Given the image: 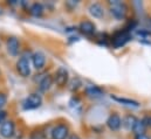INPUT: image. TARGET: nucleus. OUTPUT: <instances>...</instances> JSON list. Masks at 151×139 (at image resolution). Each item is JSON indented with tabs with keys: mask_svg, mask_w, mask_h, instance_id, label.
Returning a JSON list of instances; mask_svg holds the SVG:
<instances>
[{
	"mask_svg": "<svg viewBox=\"0 0 151 139\" xmlns=\"http://www.w3.org/2000/svg\"><path fill=\"white\" fill-rule=\"evenodd\" d=\"M52 84H53V77H52L50 75H46V76L40 81V83H39V89H40V91L46 92V91H48V90L50 89Z\"/></svg>",
	"mask_w": 151,
	"mask_h": 139,
	"instance_id": "nucleus-13",
	"label": "nucleus"
},
{
	"mask_svg": "<svg viewBox=\"0 0 151 139\" xmlns=\"http://www.w3.org/2000/svg\"><path fill=\"white\" fill-rule=\"evenodd\" d=\"M32 61H33V66H34V68L35 69H42L43 67H45V64H46V57H45V55L42 54V53H35V54H33V56H32Z\"/></svg>",
	"mask_w": 151,
	"mask_h": 139,
	"instance_id": "nucleus-11",
	"label": "nucleus"
},
{
	"mask_svg": "<svg viewBox=\"0 0 151 139\" xmlns=\"http://www.w3.org/2000/svg\"><path fill=\"white\" fill-rule=\"evenodd\" d=\"M136 122H137V118H136L135 116L129 115V116H127V117L123 119V125H124L125 129L132 130V128H134V125H135Z\"/></svg>",
	"mask_w": 151,
	"mask_h": 139,
	"instance_id": "nucleus-17",
	"label": "nucleus"
},
{
	"mask_svg": "<svg viewBox=\"0 0 151 139\" xmlns=\"http://www.w3.org/2000/svg\"><path fill=\"white\" fill-rule=\"evenodd\" d=\"M68 139H81V138H80L77 135H72V136H70V137H69Z\"/></svg>",
	"mask_w": 151,
	"mask_h": 139,
	"instance_id": "nucleus-24",
	"label": "nucleus"
},
{
	"mask_svg": "<svg viewBox=\"0 0 151 139\" xmlns=\"http://www.w3.org/2000/svg\"><path fill=\"white\" fill-rule=\"evenodd\" d=\"M147 29H148V31H150V33H151V19H149V21H148V26H147Z\"/></svg>",
	"mask_w": 151,
	"mask_h": 139,
	"instance_id": "nucleus-23",
	"label": "nucleus"
},
{
	"mask_svg": "<svg viewBox=\"0 0 151 139\" xmlns=\"http://www.w3.org/2000/svg\"><path fill=\"white\" fill-rule=\"evenodd\" d=\"M130 34L127 32V31H122L119 33L115 35L113 37V46L115 48H119L122 46H124L129 40H130Z\"/></svg>",
	"mask_w": 151,
	"mask_h": 139,
	"instance_id": "nucleus-6",
	"label": "nucleus"
},
{
	"mask_svg": "<svg viewBox=\"0 0 151 139\" xmlns=\"http://www.w3.org/2000/svg\"><path fill=\"white\" fill-rule=\"evenodd\" d=\"M86 92L89 97H94V98H97V97H101L103 95V91L101 88L96 87V85H88L86 88Z\"/></svg>",
	"mask_w": 151,
	"mask_h": 139,
	"instance_id": "nucleus-15",
	"label": "nucleus"
},
{
	"mask_svg": "<svg viewBox=\"0 0 151 139\" xmlns=\"http://www.w3.org/2000/svg\"><path fill=\"white\" fill-rule=\"evenodd\" d=\"M111 98H113L114 101H116V102H118V103H121V104L123 105H127V106H131V107H139V103L138 102H136V101H134V100H130V98H123V97H117V96H111Z\"/></svg>",
	"mask_w": 151,
	"mask_h": 139,
	"instance_id": "nucleus-14",
	"label": "nucleus"
},
{
	"mask_svg": "<svg viewBox=\"0 0 151 139\" xmlns=\"http://www.w3.org/2000/svg\"><path fill=\"white\" fill-rule=\"evenodd\" d=\"M19 48H20L19 40L14 36L8 37V40H7V52L9 53V55L17 56L19 54Z\"/></svg>",
	"mask_w": 151,
	"mask_h": 139,
	"instance_id": "nucleus-8",
	"label": "nucleus"
},
{
	"mask_svg": "<svg viewBox=\"0 0 151 139\" xmlns=\"http://www.w3.org/2000/svg\"><path fill=\"white\" fill-rule=\"evenodd\" d=\"M54 81L59 87H65L68 82V70L65 67H60L55 72Z\"/></svg>",
	"mask_w": 151,
	"mask_h": 139,
	"instance_id": "nucleus-4",
	"label": "nucleus"
},
{
	"mask_svg": "<svg viewBox=\"0 0 151 139\" xmlns=\"http://www.w3.org/2000/svg\"><path fill=\"white\" fill-rule=\"evenodd\" d=\"M41 104H42L41 96L38 94H31V95H28V97L25 98V101L22 103V107L25 110H34V109H38Z\"/></svg>",
	"mask_w": 151,
	"mask_h": 139,
	"instance_id": "nucleus-2",
	"label": "nucleus"
},
{
	"mask_svg": "<svg viewBox=\"0 0 151 139\" xmlns=\"http://www.w3.org/2000/svg\"><path fill=\"white\" fill-rule=\"evenodd\" d=\"M78 29L81 31V33H83L84 35H93L95 33V25L91 21H82L78 26Z\"/></svg>",
	"mask_w": 151,
	"mask_h": 139,
	"instance_id": "nucleus-10",
	"label": "nucleus"
},
{
	"mask_svg": "<svg viewBox=\"0 0 151 139\" xmlns=\"http://www.w3.org/2000/svg\"><path fill=\"white\" fill-rule=\"evenodd\" d=\"M29 13H31L33 16H35V18H40V16L42 15V13H43V7H42V5H41V4H38V2L33 4V5L31 6V8H29Z\"/></svg>",
	"mask_w": 151,
	"mask_h": 139,
	"instance_id": "nucleus-16",
	"label": "nucleus"
},
{
	"mask_svg": "<svg viewBox=\"0 0 151 139\" xmlns=\"http://www.w3.org/2000/svg\"><path fill=\"white\" fill-rule=\"evenodd\" d=\"M6 117H7V113H6V111H4V110H0V124H2L4 122H6Z\"/></svg>",
	"mask_w": 151,
	"mask_h": 139,
	"instance_id": "nucleus-21",
	"label": "nucleus"
},
{
	"mask_svg": "<svg viewBox=\"0 0 151 139\" xmlns=\"http://www.w3.org/2000/svg\"><path fill=\"white\" fill-rule=\"evenodd\" d=\"M107 125H108V128H109L111 131H117V130L121 128V125H122V119H121V117H119L118 115L114 113V115H111V116L108 118Z\"/></svg>",
	"mask_w": 151,
	"mask_h": 139,
	"instance_id": "nucleus-9",
	"label": "nucleus"
},
{
	"mask_svg": "<svg viewBox=\"0 0 151 139\" xmlns=\"http://www.w3.org/2000/svg\"><path fill=\"white\" fill-rule=\"evenodd\" d=\"M7 103V96L4 92H0V109L4 107Z\"/></svg>",
	"mask_w": 151,
	"mask_h": 139,
	"instance_id": "nucleus-20",
	"label": "nucleus"
},
{
	"mask_svg": "<svg viewBox=\"0 0 151 139\" xmlns=\"http://www.w3.org/2000/svg\"><path fill=\"white\" fill-rule=\"evenodd\" d=\"M81 87V81L78 78H74L72 82H70V90H77L78 88Z\"/></svg>",
	"mask_w": 151,
	"mask_h": 139,
	"instance_id": "nucleus-19",
	"label": "nucleus"
},
{
	"mask_svg": "<svg viewBox=\"0 0 151 139\" xmlns=\"http://www.w3.org/2000/svg\"><path fill=\"white\" fill-rule=\"evenodd\" d=\"M135 139H150L145 133H143V135H137L136 137H135Z\"/></svg>",
	"mask_w": 151,
	"mask_h": 139,
	"instance_id": "nucleus-22",
	"label": "nucleus"
},
{
	"mask_svg": "<svg viewBox=\"0 0 151 139\" xmlns=\"http://www.w3.org/2000/svg\"><path fill=\"white\" fill-rule=\"evenodd\" d=\"M17 70H18V72H19L22 77H28V76L31 75L29 61H28L26 57L19 59V61L17 62Z\"/></svg>",
	"mask_w": 151,
	"mask_h": 139,
	"instance_id": "nucleus-3",
	"label": "nucleus"
},
{
	"mask_svg": "<svg viewBox=\"0 0 151 139\" xmlns=\"http://www.w3.org/2000/svg\"><path fill=\"white\" fill-rule=\"evenodd\" d=\"M88 11H89V13L94 16V18H97V19H101V18H103V15H104V11H103V7L100 5V4H91L90 6H89V8H88Z\"/></svg>",
	"mask_w": 151,
	"mask_h": 139,
	"instance_id": "nucleus-12",
	"label": "nucleus"
},
{
	"mask_svg": "<svg viewBox=\"0 0 151 139\" xmlns=\"http://www.w3.org/2000/svg\"><path fill=\"white\" fill-rule=\"evenodd\" d=\"M68 133H69L68 126H66L63 124L56 125L52 130V139H67Z\"/></svg>",
	"mask_w": 151,
	"mask_h": 139,
	"instance_id": "nucleus-7",
	"label": "nucleus"
},
{
	"mask_svg": "<svg viewBox=\"0 0 151 139\" xmlns=\"http://www.w3.org/2000/svg\"><path fill=\"white\" fill-rule=\"evenodd\" d=\"M14 130H15L14 123L12 120H7V122H4L1 124V126H0V135L4 138H12L13 135H14Z\"/></svg>",
	"mask_w": 151,
	"mask_h": 139,
	"instance_id": "nucleus-5",
	"label": "nucleus"
},
{
	"mask_svg": "<svg viewBox=\"0 0 151 139\" xmlns=\"http://www.w3.org/2000/svg\"><path fill=\"white\" fill-rule=\"evenodd\" d=\"M109 4H110V13L114 15V18H116L117 20H123L127 16L128 6L124 2L119 0H114Z\"/></svg>",
	"mask_w": 151,
	"mask_h": 139,
	"instance_id": "nucleus-1",
	"label": "nucleus"
},
{
	"mask_svg": "<svg viewBox=\"0 0 151 139\" xmlns=\"http://www.w3.org/2000/svg\"><path fill=\"white\" fill-rule=\"evenodd\" d=\"M145 124L143 123V120H138L137 119V122L135 123V125H134V128H132V131L135 132V135L137 136V135H143L144 133V131H145Z\"/></svg>",
	"mask_w": 151,
	"mask_h": 139,
	"instance_id": "nucleus-18",
	"label": "nucleus"
}]
</instances>
